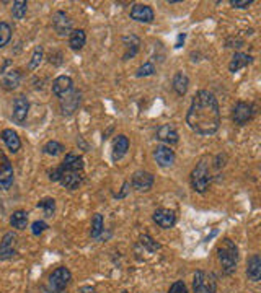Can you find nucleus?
<instances>
[{
  "instance_id": "f257e3e1",
  "label": "nucleus",
  "mask_w": 261,
  "mask_h": 293,
  "mask_svg": "<svg viewBox=\"0 0 261 293\" xmlns=\"http://www.w3.org/2000/svg\"><path fill=\"white\" fill-rule=\"evenodd\" d=\"M186 124L199 135H212L221 127V108L214 93L199 90L191 100L186 113Z\"/></svg>"
},
{
  "instance_id": "f03ea898",
  "label": "nucleus",
  "mask_w": 261,
  "mask_h": 293,
  "mask_svg": "<svg viewBox=\"0 0 261 293\" xmlns=\"http://www.w3.org/2000/svg\"><path fill=\"white\" fill-rule=\"evenodd\" d=\"M217 258L222 266L224 275H232L238 264V246L230 238H224L217 246Z\"/></svg>"
},
{
  "instance_id": "7ed1b4c3",
  "label": "nucleus",
  "mask_w": 261,
  "mask_h": 293,
  "mask_svg": "<svg viewBox=\"0 0 261 293\" xmlns=\"http://www.w3.org/2000/svg\"><path fill=\"white\" fill-rule=\"evenodd\" d=\"M211 181H212V176H211V170H209L207 160H201L191 171V186L194 189V192L206 194Z\"/></svg>"
},
{
  "instance_id": "20e7f679",
  "label": "nucleus",
  "mask_w": 261,
  "mask_h": 293,
  "mask_svg": "<svg viewBox=\"0 0 261 293\" xmlns=\"http://www.w3.org/2000/svg\"><path fill=\"white\" fill-rule=\"evenodd\" d=\"M72 282V272L67 267H57L48 277L46 283V291L48 293H62L65 288L69 287Z\"/></svg>"
},
{
  "instance_id": "39448f33",
  "label": "nucleus",
  "mask_w": 261,
  "mask_h": 293,
  "mask_svg": "<svg viewBox=\"0 0 261 293\" xmlns=\"http://www.w3.org/2000/svg\"><path fill=\"white\" fill-rule=\"evenodd\" d=\"M217 277L214 272L207 270H196L193 277V293H215Z\"/></svg>"
},
{
  "instance_id": "423d86ee",
  "label": "nucleus",
  "mask_w": 261,
  "mask_h": 293,
  "mask_svg": "<svg viewBox=\"0 0 261 293\" xmlns=\"http://www.w3.org/2000/svg\"><path fill=\"white\" fill-rule=\"evenodd\" d=\"M255 106L251 105V103H246V101H237L234 109H232V121L237 126H245V124H248L253 116H255Z\"/></svg>"
},
{
  "instance_id": "0eeeda50",
  "label": "nucleus",
  "mask_w": 261,
  "mask_h": 293,
  "mask_svg": "<svg viewBox=\"0 0 261 293\" xmlns=\"http://www.w3.org/2000/svg\"><path fill=\"white\" fill-rule=\"evenodd\" d=\"M15 179V173H13V166L9 157L0 150V190L10 189Z\"/></svg>"
},
{
  "instance_id": "6e6552de",
  "label": "nucleus",
  "mask_w": 261,
  "mask_h": 293,
  "mask_svg": "<svg viewBox=\"0 0 261 293\" xmlns=\"http://www.w3.org/2000/svg\"><path fill=\"white\" fill-rule=\"evenodd\" d=\"M80 101H82V93L78 90H70L65 96L61 98L62 116L70 117L78 109V106H80Z\"/></svg>"
},
{
  "instance_id": "1a4fd4ad",
  "label": "nucleus",
  "mask_w": 261,
  "mask_h": 293,
  "mask_svg": "<svg viewBox=\"0 0 261 293\" xmlns=\"http://www.w3.org/2000/svg\"><path fill=\"white\" fill-rule=\"evenodd\" d=\"M17 245H18L17 234L13 231L5 233L2 241H0V261L12 259L17 254Z\"/></svg>"
},
{
  "instance_id": "9d476101",
  "label": "nucleus",
  "mask_w": 261,
  "mask_h": 293,
  "mask_svg": "<svg viewBox=\"0 0 261 293\" xmlns=\"http://www.w3.org/2000/svg\"><path fill=\"white\" fill-rule=\"evenodd\" d=\"M154 182H155V176L144 170L136 171L133 174V178H130V184H133L136 190H139V192H147V190H150Z\"/></svg>"
},
{
  "instance_id": "9b49d317",
  "label": "nucleus",
  "mask_w": 261,
  "mask_h": 293,
  "mask_svg": "<svg viewBox=\"0 0 261 293\" xmlns=\"http://www.w3.org/2000/svg\"><path fill=\"white\" fill-rule=\"evenodd\" d=\"M53 28L59 36H69L72 33V20L65 12L57 10L53 13Z\"/></svg>"
},
{
  "instance_id": "f8f14e48",
  "label": "nucleus",
  "mask_w": 261,
  "mask_h": 293,
  "mask_svg": "<svg viewBox=\"0 0 261 293\" xmlns=\"http://www.w3.org/2000/svg\"><path fill=\"white\" fill-rule=\"evenodd\" d=\"M154 160L157 161L158 166L170 168L173 163H175L177 155L168 145H157L154 149Z\"/></svg>"
},
{
  "instance_id": "ddd939ff",
  "label": "nucleus",
  "mask_w": 261,
  "mask_h": 293,
  "mask_svg": "<svg viewBox=\"0 0 261 293\" xmlns=\"http://www.w3.org/2000/svg\"><path fill=\"white\" fill-rule=\"evenodd\" d=\"M28 111H30V103H28V100L23 96V94H20V96H17L15 101H13L12 119L15 121L18 126H23V122L28 117Z\"/></svg>"
},
{
  "instance_id": "4468645a",
  "label": "nucleus",
  "mask_w": 261,
  "mask_h": 293,
  "mask_svg": "<svg viewBox=\"0 0 261 293\" xmlns=\"http://www.w3.org/2000/svg\"><path fill=\"white\" fill-rule=\"evenodd\" d=\"M152 218H154V222L163 230H170L177 223V214L170 209H157L154 212V215H152Z\"/></svg>"
},
{
  "instance_id": "2eb2a0df",
  "label": "nucleus",
  "mask_w": 261,
  "mask_h": 293,
  "mask_svg": "<svg viewBox=\"0 0 261 293\" xmlns=\"http://www.w3.org/2000/svg\"><path fill=\"white\" fill-rule=\"evenodd\" d=\"M130 18L139 21V23H152L155 18V13L152 10V7L144 5V4H136L130 9Z\"/></svg>"
},
{
  "instance_id": "dca6fc26",
  "label": "nucleus",
  "mask_w": 261,
  "mask_h": 293,
  "mask_svg": "<svg viewBox=\"0 0 261 293\" xmlns=\"http://www.w3.org/2000/svg\"><path fill=\"white\" fill-rule=\"evenodd\" d=\"M61 171V179L59 182L69 190H75L82 186L83 182V173H77V171H64L59 168Z\"/></svg>"
},
{
  "instance_id": "f3484780",
  "label": "nucleus",
  "mask_w": 261,
  "mask_h": 293,
  "mask_svg": "<svg viewBox=\"0 0 261 293\" xmlns=\"http://www.w3.org/2000/svg\"><path fill=\"white\" fill-rule=\"evenodd\" d=\"M155 138L157 140H162L165 143H168V146L180 142L178 132H177L175 127L171 126V124H162V126L155 130Z\"/></svg>"
},
{
  "instance_id": "a211bd4d",
  "label": "nucleus",
  "mask_w": 261,
  "mask_h": 293,
  "mask_svg": "<svg viewBox=\"0 0 261 293\" xmlns=\"http://www.w3.org/2000/svg\"><path fill=\"white\" fill-rule=\"evenodd\" d=\"M61 170L64 171H77V173H83V168H85V163H83V158L80 155H77V153H67L64 158V161L59 165Z\"/></svg>"
},
{
  "instance_id": "6ab92c4d",
  "label": "nucleus",
  "mask_w": 261,
  "mask_h": 293,
  "mask_svg": "<svg viewBox=\"0 0 261 293\" xmlns=\"http://www.w3.org/2000/svg\"><path fill=\"white\" fill-rule=\"evenodd\" d=\"M122 44H124V56H122V61H129L137 56L141 49V38L136 34H129L122 38Z\"/></svg>"
},
{
  "instance_id": "aec40b11",
  "label": "nucleus",
  "mask_w": 261,
  "mask_h": 293,
  "mask_svg": "<svg viewBox=\"0 0 261 293\" xmlns=\"http://www.w3.org/2000/svg\"><path fill=\"white\" fill-rule=\"evenodd\" d=\"M70 90H74V82H72V78L67 77V75L57 77L53 82V93L56 94L57 98L65 96V94H67Z\"/></svg>"
},
{
  "instance_id": "412c9836",
  "label": "nucleus",
  "mask_w": 261,
  "mask_h": 293,
  "mask_svg": "<svg viewBox=\"0 0 261 293\" xmlns=\"http://www.w3.org/2000/svg\"><path fill=\"white\" fill-rule=\"evenodd\" d=\"M246 277L251 282H259L261 280V256L253 254L246 264Z\"/></svg>"
},
{
  "instance_id": "4be33fe9",
  "label": "nucleus",
  "mask_w": 261,
  "mask_h": 293,
  "mask_svg": "<svg viewBox=\"0 0 261 293\" xmlns=\"http://www.w3.org/2000/svg\"><path fill=\"white\" fill-rule=\"evenodd\" d=\"M129 150V138L126 135H118L114 138V143H113V161H119L121 158L126 157V153Z\"/></svg>"
},
{
  "instance_id": "5701e85b",
  "label": "nucleus",
  "mask_w": 261,
  "mask_h": 293,
  "mask_svg": "<svg viewBox=\"0 0 261 293\" xmlns=\"http://www.w3.org/2000/svg\"><path fill=\"white\" fill-rule=\"evenodd\" d=\"M251 62H253V56L245 54V53H235L232 56V61L229 62V70L232 73H235L238 70L245 69L246 65H250Z\"/></svg>"
},
{
  "instance_id": "b1692460",
  "label": "nucleus",
  "mask_w": 261,
  "mask_h": 293,
  "mask_svg": "<svg viewBox=\"0 0 261 293\" xmlns=\"http://www.w3.org/2000/svg\"><path fill=\"white\" fill-rule=\"evenodd\" d=\"M171 88L178 96H185L188 93V88H190V78L185 72H177L175 77H173V82H171Z\"/></svg>"
},
{
  "instance_id": "393cba45",
  "label": "nucleus",
  "mask_w": 261,
  "mask_h": 293,
  "mask_svg": "<svg viewBox=\"0 0 261 293\" xmlns=\"http://www.w3.org/2000/svg\"><path fill=\"white\" fill-rule=\"evenodd\" d=\"M2 140L12 153H17L21 149V140L13 129H4L2 130Z\"/></svg>"
},
{
  "instance_id": "a878e982",
  "label": "nucleus",
  "mask_w": 261,
  "mask_h": 293,
  "mask_svg": "<svg viewBox=\"0 0 261 293\" xmlns=\"http://www.w3.org/2000/svg\"><path fill=\"white\" fill-rule=\"evenodd\" d=\"M86 42V34L83 29H72V33L69 34V46L72 51H80L83 49Z\"/></svg>"
},
{
  "instance_id": "bb28decb",
  "label": "nucleus",
  "mask_w": 261,
  "mask_h": 293,
  "mask_svg": "<svg viewBox=\"0 0 261 293\" xmlns=\"http://www.w3.org/2000/svg\"><path fill=\"white\" fill-rule=\"evenodd\" d=\"M21 82V72L20 70H10L7 72L2 78V86L5 90H15Z\"/></svg>"
},
{
  "instance_id": "cd10ccee",
  "label": "nucleus",
  "mask_w": 261,
  "mask_h": 293,
  "mask_svg": "<svg viewBox=\"0 0 261 293\" xmlns=\"http://www.w3.org/2000/svg\"><path fill=\"white\" fill-rule=\"evenodd\" d=\"M10 225L17 230H25L28 225V214L25 210H17L13 212L10 217Z\"/></svg>"
},
{
  "instance_id": "c85d7f7f",
  "label": "nucleus",
  "mask_w": 261,
  "mask_h": 293,
  "mask_svg": "<svg viewBox=\"0 0 261 293\" xmlns=\"http://www.w3.org/2000/svg\"><path fill=\"white\" fill-rule=\"evenodd\" d=\"M105 230V222H103V215L95 214L92 217V230H90V236L93 239H100L101 233Z\"/></svg>"
},
{
  "instance_id": "c756f323",
  "label": "nucleus",
  "mask_w": 261,
  "mask_h": 293,
  "mask_svg": "<svg viewBox=\"0 0 261 293\" xmlns=\"http://www.w3.org/2000/svg\"><path fill=\"white\" fill-rule=\"evenodd\" d=\"M139 245L144 248V249H147L149 253H157L158 249L162 248L160 243H157V241L150 236V234H142V236L139 238Z\"/></svg>"
},
{
  "instance_id": "7c9ffc66",
  "label": "nucleus",
  "mask_w": 261,
  "mask_h": 293,
  "mask_svg": "<svg viewBox=\"0 0 261 293\" xmlns=\"http://www.w3.org/2000/svg\"><path fill=\"white\" fill-rule=\"evenodd\" d=\"M26 12H28V2H25V0H17V2H13L12 15L15 20H23L26 17Z\"/></svg>"
},
{
  "instance_id": "2f4dec72",
  "label": "nucleus",
  "mask_w": 261,
  "mask_h": 293,
  "mask_svg": "<svg viewBox=\"0 0 261 293\" xmlns=\"http://www.w3.org/2000/svg\"><path fill=\"white\" fill-rule=\"evenodd\" d=\"M64 150H65V146L57 140H49L45 146H42V152H45L46 155H51V157L61 155Z\"/></svg>"
},
{
  "instance_id": "473e14b6",
  "label": "nucleus",
  "mask_w": 261,
  "mask_h": 293,
  "mask_svg": "<svg viewBox=\"0 0 261 293\" xmlns=\"http://www.w3.org/2000/svg\"><path fill=\"white\" fill-rule=\"evenodd\" d=\"M12 39V26L7 21H0V49L5 47Z\"/></svg>"
},
{
  "instance_id": "72a5a7b5",
  "label": "nucleus",
  "mask_w": 261,
  "mask_h": 293,
  "mask_svg": "<svg viewBox=\"0 0 261 293\" xmlns=\"http://www.w3.org/2000/svg\"><path fill=\"white\" fill-rule=\"evenodd\" d=\"M36 207L45 212V217H53L54 212H56V201L51 199V197H46V199L39 201Z\"/></svg>"
},
{
  "instance_id": "f704fd0d",
  "label": "nucleus",
  "mask_w": 261,
  "mask_h": 293,
  "mask_svg": "<svg viewBox=\"0 0 261 293\" xmlns=\"http://www.w3.org/2000/svg\"><path fill=\"white\" fill-rule=\"evenodd\" d=\"M42 56H45V51H42V46H36L33 54H31V59L30 62H28V70H34L39 67V64L42 61Z\"/></svg>"
},
{
  "instance_id": "c9c22d12",
  "label": "nucleus",
  "mask_w": 261,
  "mask_h": 293,
  "mask_svg": "<svg viewBox=\"0 0 261 293\" xmlns=\"http://www.w3.org/2000/svg\"><path fill=\"white\" fill-rule=\"evenodd\" d=\"M155 73V65L152 64V62H146V64H142L139 69H137L136 72V77H150V75H154Z\"/></svg>"
},
{
  "instance_id": "e433bc0d",
  "label": "nucleus",
  "mask_w": 261,
  "mask_h": 293,
  "mask_svg": "<svg viewBox=\"0 0 261 293\" xmlns=\"http://www.w3.org/2000/svg\"><path fill=\"white\" fill-rule=\"evenodd\" d=\"M48 228H49V225L45 222V220H36V222H33V225H31V233L34 234V236H39V234H42Z\"/></svg>"
},
{
  "instance_id": "4c0bfd02",
  "label": "nucleus",
  "mask_w": 261,
  "mask_h": 293,
  "mask_svg": "<svg viewBox=\"0 0 261 293\" xmlns=\"http://www.w3.org/2000/svg\"><path fill=\"white\" fill-rule=\"evenodd\" d=\"M168 293H190V291H188V287L183 280H177V282L171 283Z\"/></svg>"
},
{
  "instance_id": "58836bf2",
  "label": "nucleus",
  "mask_w": 261,
  "mask_h": 293,
  "mask_svg": "<svg viewBox=\"0 0 261 293\" xmlns=\"http://www.w3.org/2000/svg\"><path fill=\"white\" fill-rule=\"evenodd\" d=\"M253 4V0H230V5L234 9H248Z\"/></svg>"
},
{
  "instance_id": "ea45409f",
  "label": "nucleus",
  "mask_w": 261,
  "mask_h": 293,
  "mask_svg": "<svg viewBox=\"0 0 261 293\" xmlns=\"http://www.w3.org/2000/svg\"><path fill=\"white\" fill-rule=\"evenodd\" d=\"M129 186H130V182H129V181H124V184H122L121 192L114 194V199H124V197L129 194Z\"/></svg>"
},
{
  "instance_id": "a19ab883",
  "label": "nucleus",
  "mask_w": 261,
  "mask_h": 293,
  "mask_svg": "<svg viewBox=\"0 0 261 293\" xmlns=\"http://www.w3.org/2000/svg\"><path fill=\"white\" fill-rule=\"evenodd\" d=\"M185 39H186V33H180V34H178V38H177V42H175V47L178 49V47L183 46Z\"/></svg>"
},
{
  "instance_id": "79ce46f5",
  "label": "nucleus",
  "mask_w": 261,
  "mask_h": 293,
  "mask_svg": "<svg viewBox=\"0 0 261 293\" xmlns=\"http://www.w3.org/2000/svg\"><path fill=\"white\" fill-rule=\"evenodd\" d=\"M227 42H234V46L232 47H243V41L242 39H238V38H230V39H227Z\"/></svg>"
},
{
  "instance_id": "37998d69",
  "label": "nucleus",
  "mask_w": 261,
  "mask_h": 293,
  "mask_svg": "<svg viewBox=\"0 0 261 293\" xmlns=\"http://www.w3.org/2000/svg\"><path fill=\"white\" fill-rule=\"evenodd\" d=\"M121 293H130V291H127V290H124V291H121Z\"/></svg>"
}]
</instances>
